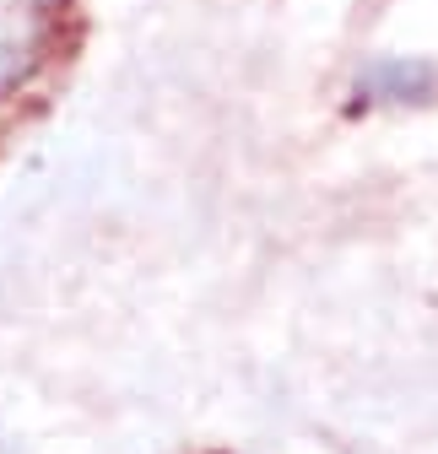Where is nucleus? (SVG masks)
Wrapping results in <instances>:
<instances>
[{
    "label": "nucleus",
    "mask_w": 438,
    "mask_h": 454,
    "mask_svg": "<svg viewBox=\"0 0 438 454\" xmlns=\"http://www.w3.org/2000/svg\"><path fill=\"white\" fill-rule=\"evenodd\" d=\"M438 98V66L417 54H379L352 76V108H422Z\"/></svg>",
    "instance_id": "obj_1"
},
{
    "label": "nucleus",
    "mask_w": 438,
    "mask_h": 454,
    "mask_svg": "<svg viewBox=\"0 0 438 454\" xmlns=\"http://www.w3.org/2000/svg\"><path fill=\"white\" fill-rule=\"evenodd\" d=\"M27 6H33L38 17H54V12H66V6H71V0H27Z\"/></svg>",
    "instance_id": "obj_2"
}]
</instances>
